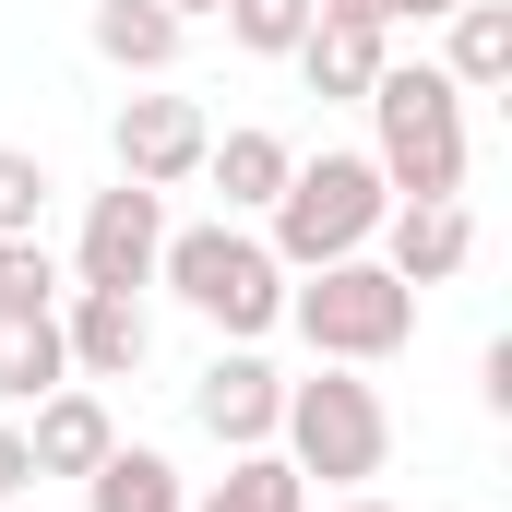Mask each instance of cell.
<instances>
[{
	"instance_id": "cell-23",
	"label": "cell",
	"mask_w": 512,
	"mask_h": 512,
	"mask_svg": "<svg viewBox=\"0 0 512 512\" xmlns=\"http://www.w3.org/2000/svg\"><path fill=\"white\" fill-rule=\"evenodd\" d=\"M310 24H382L393 36V0H310Z\"/></svg>"
},
{
	"instance_id": "cell-3",
	"label": "cell",
	"mask_w": 512,
	"mask_h": 512,
	"mask_svg": "<svg viewBox=\"0 0 512 512\" xmlns=\"http://www.w3.org/2000/svg\"><path fill=\"white\" fill-rule=\"evenodd\" d=\"M382 215H393L382 167H370V155H346V143H322V155H298V167H286V191L262 203V251L286 262V274H310V262L370 251V239H382Z\"/></svg>"
},
{
	"instance_id": "cell-17",
	"label": "cell",
	"mask_w": 512,
	"mask_h": 512,
	"mask_svg": "<svg viewBox=\"0 0 512 512\" xmlns=\"http://www.w3.org/2000/svg\"><path fill=\"white\" fill-rule=\"evenodd\" d=\"M179 512H310V477L262 441V453H227V477H215L203 501H179Z\"/></svg>"
},
{
	"instance_id": "cell-16",
	"label": "cell",
	"mask_w": 512,
	"mask_h": 512,
	"mask_svg": "<svg viewBox=\"0 0 512 512\" xmlns=\"http://www.w3.org/2000/svg\"><path fill=\"white\" fill-rule=\"evenodd\" d=\"M286 167H298L286 131H215V143H203V179L227 191V215H262V203L286 191Z\"/></svg>"
},
{
	"instance_id": "cell-2",
	"label": "cell",
	"mask_w": 512,
	"mask_h": 512,
	"mask_svg": "<svg viewBox=\"0 0 512 512\" xmlns=\"http://www.w3.org/2000/svg\"><path fill=\"white\" fill-rule=\"evenodd\" d=\"M286 322L322 370H382L393 346L417 334V286L382 274V251H346V262H310L286 274Z\"/></svg>"
},
{
	"instance_id": "cell-10",
	"label": "cell",
	"mask_w": 512,
	"mask_h": 512,
	"mask_svg": "<svg viewBox=\"0 0 512 512\" xmlns=\"http://www.w3.org/2000/svg\"><path fill=\"white\" fill-rule=\"evenodd\" d=\"M370 251H382V274H405V286H453V274L477 262V215H465V203H393Z\"/></svg>"
},
{
	"instance_id": "cell-15",
	"label": "cell",
	"mask_w": 512,
	"mask_h": 512,
	"mask_svg": "<svg viewBox=\"0 0 512 512\" xmlns=\"http://www.w3.org/2000/svg\"><path fill=\"white\" fill-rule=\"evenodd\" d=\"M441 72H453L465 96H501V84H512V0H465V12H441Z\"/></svg>"
},
{
	"instance_id": "cell-9",
	"label": "cell",
	"mask_w": 512,
	"mask_h": 512,
	"mask_svg": "<svg viewBox=\"0 0 512 512\" xmlns=\"http://www.w3.org/2000/svg\"><path fill=\"white\" fill-rule=\"evenodd\" d=\"M191 417H203L227 453H262V441H274V417H286V370H274L262 346H227V358L191 382Z\"/></svg>"
},
{
	"instance_id": "cell-7",
	"label": "cell",
	"mask_w": 512,
	"mask_h": 512,
	"mask_svg": "<svg viewBox=\"0 0 512 512\" xmlns=\"http://www.w3.org/2000/svg\"><path fill=\"white\" fill-rule=\"evenodd\" d=\"M203 143H215V120L191 96H120V120H108V155L143 191H191L203 179Z\"/></svg>"
},
{
	"instance_id": "cell-11",
	"label": "cell",
	"mask_w": 512,
	"mask_h": 512,
	"mask_svg": "<svg viewBox=\"0 0 512 512\" xmlns=\"http://www.w3.org/2000/svg\"><path fill=\"white\" fill-rule=\"evenodd\" d=\"M108 441H120V417H108V393H96V382H60V393H36V429H24L36 477H84V465H96Z\"/></svg>"
},
{
	"instance_id": "cell-6",
	"label": "cell",
	"mask_w": 512,
	"mask_h": 512,
	"mask_svg": "<svg viewBox=\"0 0 512 512\" xmlns=\"http://www.w3.org/2000/svg\"><path fill=\"white\" fill-rule=\"evenodd\" d=\"M155 251H167V191H96L84 203V239H72V286H155Z\"/></svg>"
},
{
	"instance_id": "cell-24",
	"label": "cell",
	"mask_w": 512,
	"mask_h": 512,
	"mask_svg": "<svg viewBox=\"0 0 512 512\" xmlns=\"http://www.w3.org/2000/svg\"><path fill=\"white\" fill-rule=\"evenodd\" d=\"M441 12H465V0H393V24H441Z\"/></svg>"
},
{
	"instance_id": "cell-22",
	"label": "cell",
	"mask_w": 512,
	"mask_h": 512,
	"mask_svg": "<svg viewBox=\"0 0 512 512\" xmlns=\"http://www.w3.org/2000/svg\"><path fill=\"white\" fill-rule=\"evenodd\" d=\"M24 489H36V453H24V429L0 417V501H24Z\"/></svg>"
},
{
	"instance_id": "cell-14",
	"label": "cell",
	"mask_w": 512,
	"mask_h": 512,
	"mask_svg": "<svg viewBox=\"0 0 512 512\" xmlns=\"http://www.w3.org/2000/svg\"><path fill=\"white\" fill-rule=\"evenodd\" d=\"M191 501V477L155 453V441H108L96 465H84V512H179Z\"/></svg>"
},
{
	"instance_id": "cell-21",
	"label": "cell",
	"mask_w": 512,
	"mask_h": 512,
	"mask_svg": "<svg viewBox=\"0 0 512 512\" xmlns=\"http://www.w3.org/2000/svg\"><path fill=\"white\" fill-rule=\"evenodd\" d=\"M48 191H60V179H48V167H36L24 143H0V239H36V215H48Z\"/></svg>"
},
{
	"instance_id": "cell-19",
	"label": "cell",
	"mask_w": 512,
	"mask_h": 512,
	"mask_svg": "<svg viewBox=\"0 0 512 512\" xmlns=\"http://www.w3.org/2000/svg\"><path fill=\"white\" fill-rule=\"evenodd\" d=\"M72 286H60V262L48 239H0V322H36V310H60Z\"/></svg>"
},
{
	"instance_id": "cell-4",
	"label": "cell",
	"mask_w": 512,
	"mask_h": 512,
	"mask_svg": "<svg viewBox=\"0 0 512 512\" xmlns=\"http://www.w3.org/2000/svg\"><path fill=\"white\" fill-rule=\"evenodd\" d=\"M155 286H179V310H203L227 346H262V334L286 322V262L262 251L239 215H215V227H167Z\"/></svg>"
},
{
	"instance_id": "cell-18",
	"label": "cell",
	"mask_w": 512,
	"mask_h": 512,
	"mask_svg": "<svg viewBox=\"0 0 512 512\" xmlns=\"http://www.w3.org/2000/svg\"><path fill=\"white\" fill-rule=\"evenodd\" d=\"M72 382V346H60V310L36 322H0V405H36V393Z\"/></svg>"
},
{
	"instance_id": "cell-8",
	"label": "cell",
	"mask_w": 512,
	"mask_h": 512,
	"mask_svg": "<svg viewBox=\"0 0 512 512\" xmlns=\"http://www.w3.org/2000/svg\"><path fill=\"white\" fill-rule=\"evenodd\" d=\"M60 346H72V382H131V370L155 358L143 286H72V298H60Z\"/></svg>"
},
{
	"instance_id": "cell-1",
	"label": "cell",
	"mask_w": 512,
	"mask_h": 512,
	"mask_svg": "<svg viewBox=\"0 0 512 512\" xmlns=\"http://www.w3.org/2000/svg\"><path fill=\"white\" fill-rule=\"evenodd\" d=\"M370 108V167H382L393 203H465V84L441 60H382V84L358 96Z\"/></svg>"
},
{
	"instance_id": "cell-5",
	"label": "cell",
	"mask_w": 512,
	"mask_h": 512,
	"mask_svg": "<svg viewBox=\"0 0 512 512\" xmlns=\"http://www.w3.org/2000/svg\"><path fill=\"white\" fill-rule=\"evenodd\" d=\"M274 453H286L298 477H322V489H370L393 465V405L358 382V370H310V382H286Z\"/></svg>"
},
{
	"instance_id": "cell-12",
	"label": "cell",
	"mask_w": 512,
	"mask_h": 512,
	"mask_svg": "<svg viewBox=\"0 0 512 512\" xmlns=\"http://www.w3.org/2000/svg\"><path fill=\"white\" fill-rule=\"evenodd\" d=\"M286 60H298V84H310V96H334V108H358V96L382 84L393 36H382V24H310V36H298Z\"/></svg>"
},
{
	"instance_id": "cell-25",
	"label": "cell",
	"mask_w": 512,
	"mask_h": 512,
	"mask_svg": "<svg viewBox=\"0 0 512 512\" xmlns=\"http://www.w3.org/2000/svg\"><path fill=\"white\" fill-rule=\"evenodd\" d=\"M334 512H393V501H370V489H346V501H334Z\"/></svg>"
},
{
	"instance_id": "cell-20",
	"label": "cell",
	"mask_w": 512,
	"mask_h": 512,
	"mask_svg": "<svg viewBox=\"0 0 512 512\" xmlns=\"http://www.w3.org/2000/svg\"><path fill=\"white\" fill-rule=\"evenodd\" d=\"M227 36H239L251 60H286V48L310 36V0H227Z\"/></svg>"
},
{
	"instance_id": "cell-13",
	"label": "cell",
	"mask_w": 512,
	"mask_h": 512,
	"mask_svg": "<svg viewBox=\"0 0 512 512\" xmlns=\"http://www.w3.org/2000/svg\"><path fill=\"white\" fill-rule=\"evenodd\" d=\"M84 36H96V60H108V72H143V84H155V72H179V48H191V24H179L167 0H96V24H84Z\"/></svg>"
},
{
	"instance_id": "cell-26",
	"label": "cell",
	"mask_w": 512,
	"mask_h": 512,
	"mask_svg": "<svg viewBox=\"0 0 512 512\" xmlns=\"http://www.w3.org/2000/svg\"><path fill=\"white\" fill-rule=\"evenodd\" d=\"M167 12H179V24H191V12H227V0H167Z\"/></svg>"
}]
</instances>
